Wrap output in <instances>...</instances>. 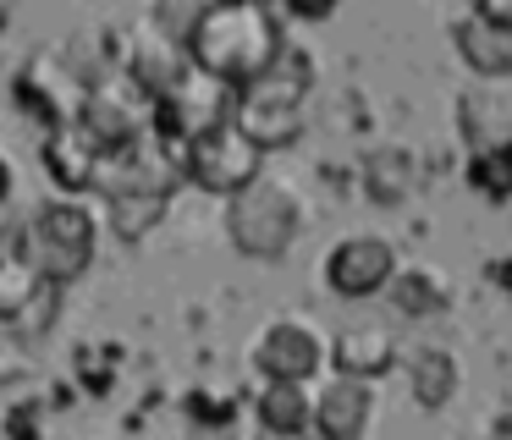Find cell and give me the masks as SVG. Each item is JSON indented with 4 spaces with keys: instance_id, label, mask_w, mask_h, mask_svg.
Listing matches in <instances>:
<instances>
[{
    "instance_id": "cell-13",
    "label": "cell",
    "mask_w": 512,
    "mask_h": 440,
    "mask_svg": "<svg viewBox=\"0 0 512 440\" xmlns=\"http://www.w3.org/2000/svg\"><path fill=\"white\" fill-rule=\"evenodd\" d=\"M39 160H45L56 193H94L100 187V160L105 149L83 132V121H61V127H45V143H39Z\"/></svg>"
},
{
    "instance_id": "cell-19",
    "label": "cell",
    "mask_w": 512,
    "mask_h": 440,
    "mask_svg": "<svg viewBox=\"0 0 512 440\" xmlns=\"http://www.w3.org/2000/svg\"><path fill=\"white\" fill-rule=\"evenodd\" d=\"M254 418L270 435H303V429H314V385L309 380H265L254 396Z\"/></svg>"
},
{
    "instance_id": "cell-18",
    "label": "cell",
    "mask_w": 512,
    "mask_h": 440,
    "mask_svg": "<svg viewBox=\"0 0 512 440\" xmlns=\"http://www.w3.org/2000/svg\"><path fill=\"white\" fill-rule=\"evenodd\" d=\"M386 297L402 319H435L452 308V275L441 264H402L397 259V270L386 281Z\"/></svg>"
},
{
    "instance_id": "cell-15",
    "label": "cell",
    "mask_w": 512,
    "mask_h": 440,
    "mask_svg": "<svg viewBox=\"0 0 512 440\" xmlns=\"http://www.w3.org/2000/svg\"><path fill=\"white\" fill-rule=\"evenodd\" d=\"M402 358V341L391 325H380V319H353V325H342L331 336V363L347 374H364V380H380V374H391Z\"/></svg>"
},
{
    "instance_id": "cell-23",
    "label": "cell",
    "mask_w": 512,
    "mask_h": 440,
    "mask_svg": "<svg viewBox=\"0 0 512 440\" xmlns=\"http://www.w3.org/2000/svg\"><path fill=\"white\" fill-rule=\"evenodd\" d=\"M281 6H287L292 17H303V22H320V17H331L342 0H281Z\"/></svg>"
},
{
    "instance_id": "cell-26",
    "label": "cell",
    "mask_w": 512,
    "mask_h": 440,
    "mask_svg": "<svg viewBox=\"0 0 512 440\" xmlns=\"http://www.w3.org/2000/svg\"><path fill=\"white\" fill-rule=\"evenodd\" d=\"M12 160H6V154H0V204H6V198H12Z\"/></svg>"
},
{
    "instance_id": "cell-8",
    "label": "cell",
    "mask_w": 512,
    "mask_h": 440,
    "mask_svg": "<svg viewBox=\"0 0 512 440\" xmlns=\"http://www.w3.org/2000/svg\"><path fill=\"white\" fill-rule=\"evenodd\" d=\"M78 121H83V132L111 154V149H122V143H133L149 132V94L127 72H105L83 88Z\"/></svg>"
},
{
    "instance_id": "cell-4",
    "label": "cell",
    "mask_w": 512,
    "mask_h": 440,
    "mask_svg": "<svg viewBox=\"0 0 512 440\" xmlns=\"http://www.w3.org/2000/svg\"><path fill=\"white\" fill-rule=\"evenodd\" d=\"M309 55L287 50L254 77V83L237 88V105H232V121L259 143V149H287V143L303 138V105H309Z\"/></svg>"
},
{
    "instance_id": "cell-2",
    "label": "cell",
    "mask_w": 512,
    "mask_h": 440,
    "mask_svg": "<svg viewBox=\"0 0 512 440\" xmlns=\"http://www.w3.org/2000/svg\"><path fill=\"white\" fill-rule=\"evenodd\" d=\"M303 220H309L303 193L287 176H270V171H259L248 187H237L226 198V237L243 259H259V264L287 259L292 242L303 237Z\"/></svg>"
},
{
    "instance_id": "cell-11",
    "label": "cell",
    "mask_w": 512,
    "mask_h": 440,
    "mask_svg": "<svg viewBox=\"0 0 512 440\" xmlns=\"http://www.w3.org/2000/svg\"><path fill=\"white\" fill-rule=\"evenodd\" d=\"M182 66H188V44H182L177 33H166L160 22H149V17L133 22V28L122 33V44H116V72H127L149 99H155Z\"/></svg>"
},
{
    "instance_id": "cell-20",
    "label": "cell",
    "mask_w": 512,
    "mask_h": 440,
    "mask_svg": "<svg viewBox=\"0 0 512 440\" xmlns=\"http://www.w3.org/2000/svg\"><path fill=\"white\" fill-rule=\"evenodd\" d=\"M364 187L369 198H380V204H397V198L413 193V154L397 149V143H380V149H369L364 160Z\"/></svg>"
},
{
    "instance_id": "cell-3",
    "label": "cell",
    "mask_w": 512,
    "mask_h": 440,
    "mask_svg": "<svg viewBox=\"0 0 512 440\" xmlns=\"http://www.w3.org/2000/svg\"><path fill=\"white\" fill-rule=\"evenodd\" d=\"M94 248H100V220L83 204V193H50L28 209L23 237H17V253L34 264L45 281L67 286L78 281L94 264Z\"/></svg>"
},
{
    "instance_id": "cell-17",
    "label": "cell",
    "mask_w": 512,
    "mask_h": 440,
    "mask_svg": "<svg viewBox=\"0 0 512 440\" xmlns=\"http://www.w3.org/2000/svg\"><path fill=\"white\" fill-rule=\"evenodd\" d=\"M452 39H457V55H463V66L474 77H512V22L468 11V17H457Z\"/></svg>"
},
{
    "instance_id": "cell-7",
    "label": "cell",
    "mask_w": 512,
    "mask_h": 440,
    "mask_svg": "<svg viewBox=\"0 0 512 440\" xmlns=\"http://www.w3.org/2000/svg\"><path fill=\"white\" fill-rule=\"evenodd\" d=\"M248 358H254L259 380H314L331 363V336L309 314H276L259 325Z\"/></svg>"
},
{
    "instance_id": "cell-25",
    "label": "cell",
    "mask_w": 512,
    "mask_h": 440,
    "mask_svg": "<svg viewBox=\"0 0 512 440\" xmlns=\"http://www.w3.org/2000/svg\"><path fill=\"white\" fill-rule=\"evenodd\" d=\"M490 275H496V286L512 292V259H490Z\"/></svg>"
},
{
    "instance_id": "cell-14",
    "label": "cell",
    "mask_w": 512,
    "mask_h": 440,
    "mask_svg": "<svg viewBox=\"0 0 512 440\" xmlns=\"http://www.w3.org/2000/svg\"><path fill=\"white\" fill-rule=\"evenodd\" d=\"M457 138L463 149L512 143V77H474L457 94Z\"/></svg>"
},
{
    "instance_id": "cell-10",
    "label": "cell",
    "mask_w": 512,
    "mask_h": 440,
    "mask_svg": "<svg viewBox=\"0 0 512 440\" xmlns=\"http://www.w3.org/2000/svg\"><path fill=\"white\" fill-rule=\"evenodd\" d=\"M391 270H397V242L380 237V231H353V237L331 242L325 248V286H331L336 297H347V303H364V297H380L391 281Z\"/></svg>"
},
{
    "instance_id": "cell-1",
    "label": "cell",
    "mask_w": 512,
    "mask_h": 440,
    "mask_svg": "<svg viewBox=\"0 0 512 440\" xmlns=\"http://www.w3.org/2000/svg\"><path fill=\"white\" fill-rule=\"evenodd\" d=\"M182 44H188V61L243 88L287 50V33H281V17L270 0H210L188 22Z\"/></svg>"
},
{
    "instance_id": "cell-21",
    "label": "cell",
    "mask_w": 512,
    "mask_h": 440,
    "mask_svg": "<svg viewBox=\"0 0 512 440\" xmlns=\"http://www.w3.org/2000/svg\"><path fill=\"white\" fill-rule=\"evenodd\" d=\"M468 187L490 204L512 198V143H485V149H468Z\"/></svg>"
},
{
    "instance_id": "cell-9",
    "label": "cell",
    "mask_w": 512,
    "mask_h": 440,
    "mask_svg": "<svg viewBox=\"0 0 512 440\" xmlns=\"http://www.w3.org/2000/svg\"><path fill=\"white\" fill-rule=\"evenodd\" d=\"M17 105L39 121V127H61V121L78 116L83 105V72L67 61V50H34L17 66Z\"/></svg>"
},
{
    "instance_id": "cell-16",
    "label": "cell",
    "mask_w": 512,
    "mask_h": 440,
    "mask_svg": "<svg viewBox=\"0 0 512 440\" xmlns=\"http://www.w3.org/2000/svg\"><path fill=\"white\" fill-rule=\"evenodd\" d=\"M402 374H408V396L419 407H446L457 396V380H463V369H457L452 347H441V341H413V347H402Z\"/></svg>"
},
{
    "instance_id": "cell-6",
    "label": "cell",
    "mask_w": 512,
    "mask_h": 440,
    "mask_svg": "<svg viewBox=\"0 0 512 440\" xmlns=\"http://www.w3.org/2000/svg\"><path fill=\"white\" fill-rule=\"evenodd\" d=\"M259 171H265V149H259L237 121H221V127H210V132L182 143V176H188L193 187H204V193H215V198H232L237 187H248Z\"/></svg>"
},
{
    "instance_id": "cell-27",
    "label": "cell",
    "mask_w": 512,
    "mask_h": 440,
    "mask_svg": "<svg viewBox=\"0 0 512 440\" xmlns=\"http://www.w3.org/2000/svg\"><path fill=\"white\" fill-rule=\"evenodd\" d=\"M12 28V0H0V33Z\"/></svg>"
},
{
    "instance_id": "cell-24",
    "label": "cell",
    "mask_w": 512,
    "mask_h": 440,
    "mask_svg": "<svg viewBox=\"0 0 512 440\" xmlns=\"http://www.w3.org/2000/svg\"><path fill=\"white\" fill-rule=\"evenodd\" d=\"M468 11H479V17H496V22H512V0H468Z\"/></svg>"
},
{
    "instance_id": "cell-12",
    "label": "cell",
    "mask_w": 512,
    "mask_h": 440,
    "mask_svg": "<svg viewBox=\"0 0 512 440\" xmlns=\"http://www.w3.org/2000/svg\"><path fill=\"white\" fill-rule=\"evenodd\" d=\"M375 380H364V374H325L320 385H314V429H320L325 440H358L369 435V424H375Z\"/></svg>"
},
{
    "instance_id": "cell-22",
    "label": "cell",
    "mask_w": 512,
    "mask_h": 440,
    "mask_svg": "<svg viewBox=\"0 0 512 440\" xmlns=\"http://www.w3.org/2000/svg\"><path fill=\"white\" fill-rule=\"evenodd\" d=\"M34 374V358L23 347V330L17 325H0V385H17Z\"/></svg>"
},
{
    "instance_id": "cell-5",
    "label": "cell",
    "mask_w": 512,
    "mask_h": 440,
    "mask_svg": "<svg viewBox=\"0 0 512 440\" xmlns=\"http://www.w3.org/2000/svg\"><path fill=\"white\" fill-rule=\"evenodd\" d=\"M232 105H237V83H226V77L204 72L199 61H188L155 99H149V127L171 143H188V138H199V132L232 121Z\"/></svg>"
}]
</instances>
